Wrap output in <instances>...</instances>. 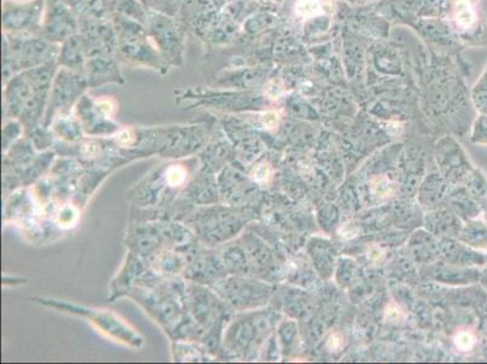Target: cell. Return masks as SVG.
<instances>
[{
    "label": "cell",
    "mask_w": 487,
    "mask_h": 364,
    "mask_svg": "<svg viewBox=\"0 0 487 364\" xmlns=\"http://www.w3.org/2000/svg\"><path fill=\"white\" fill-rule=\"evenodd\" d=\"M453 18H455L457 26H460V27L463 29H468L475 25V9L473 8V5L470 4L468 0H459V2L456 3Z\"/></svg>",
    "instance_id": "cell-10"
},
{
    "label": "cell",
    "mask_w": 487,
    "mask_h": 364,
    "mask_svg": "<svg viewBox=\"0 0 487 364\" xmlns=\"http://www.w3.org/2000/svg\"><path fill=\"white\" fill-rule=\"evenodd\" d=\"M118 58L112 54L95 55L88 58L85 75L89 81V87H97L104 83H123Z\"/></svg>",
    "instance_id": "cell-8"
},
{
    "label": "cell",
    "mask_w": 487,
    "mask_h": 364,
    "mask_svg": "<svg viewBox=\"0 0 487 364\" xmlns=\"http://www.w3.org/2000/svg\"><path fill=\"white\" fill-rule=\"evenodd\" d=\"M401 317H403V311H401L400 307H398L397 305L394 304L388 305L386 308V318L388 321L397 322V321L401 320Z\"/></svg>",
    "instance_id": "cell-15"
},
{
    "label": "cell",
    "mask_w": 487,
    "mask_h": 364,
    "mask_svg": "<svg viewBox=\"0 0 487 364\" xmlns=\"http://www.w3.org/2000/svg\"><path fill=\"white\" fill-rule=\"evenodd\" d=\"M397 183L391 182L387 176H377L371 182V192L378 198H390V197L396 195Z\"/></svg>",
    "instance_id": "cell-11"
},
{
    "label": "cell",
    "mask_w": 487,
    "mask_h": 364,
    "mask_svg": "<svg viewBox=\"0 0 487 364\" xmlns=\"http://www.w3.org/2000/svg\"><path fill=\"white\" fill-rule=\"evenodd\" d=\"M296 12L302 18H312V16L321 14V4L319 0H301L296 6Z\"/></svg>",
    "instance_id": "cell-12"
},
{
    "label": "cell",
    "mask_w": 487,
    "mask_h": 364,
    "mask_svg": "<svg viewBox=\"0 0 487 364\" xmlns=\"http://www.w3.org/2000/svg\"><path fill=\"white\" fill-rule=\"evenodd\" d=\"M253 179L258 182L266 183L272 178V167L268 163H261L253 169Z\"/></svg>",
    "instance_id": "cell-13"
},
{
    "label": "cell",
    "mask_w": 487,
    "mask_h": 364,
    "mask_svg": "<svg viewBox=\"0 0 487 364\" xmlns=\"http://www.w3.org/2000/svg\"><path fill=\"white\" fill-rule=\"evenodd\" d=\"M475 339L468 332H460L455 337L456 346L462 351H469L474 346Z\"/></svg>",
    "instance_id": "cell-14"
},
{
    "label": "cell",
    "mask_w": 487,
    "mask_h": 364,
    "mask_svg": "<svg viewBox=\"0 0 487 364\" xmlns=\"http://www.w3.org/2000/svg\"><path fill=\"white\" fill-rule=\"evenodd\" d=\"M342 344H344V339H342V337L338 333H332L330 337H329V340H328L329 349H331L334 351L340 349Z\"/></svg>",
    "instance_id": "cell-16"
},
{
    "label": "cell",
    "mask_w": 487,
    "mask_h": 364,
    "mask_svg": "<svg viewBox=\"0 0 487 364\" xmlns=\"http://www.w3.org/2000/svg\"><path fill=\"white\" fill-rule=\"evenodd\" d=\"M61 2L66 3V4L75 10L77 8H81V5L84 4L85 0H61Z\"/></svg>",
    "instance_id": "cell-18"
},
{
    "label": "cell",
    "mask_w": 487,
    "mask_h": 364,
    "mask_svg": "<svg viewBox=\"0 0 487 364\" xmlns=\"http://www.w3.org/2000/svg\"><path fill=\"white\" fill-rule=\"evenodd\" d=\"M60 45L46 41L39 35H6L4 33V81L23 71L58 62Z\"/></svg>",
    "instance_id": "cell-1"
},
{
    "label": "cell",
    "mask_w": 487,
    "mask_h": 364,
    "mask_svg": "<svg viewBox=\"0 0 487 364\" xmlns=\"http://www.w3.org/2000/svg\"><path fill=\"white\" fill-rule=\"evenodd\" d=\"M46 0H4L3 28L6 35H39Z\"/></svg>",
    "instance_id": "cell-3"
},
{
    "label": "cell",
    "mask_w": 487,
    "mask_h": 364,
    "mask_svg": "<svg viewBox=\"0 0 487 364\" xmlns=\"http://www.w3.org/2000/svg\"><path fill=\"white\" fill-rule=\"evenodd\" d=\"M62 307L68 308V310H71V313L89 314L92 322L97 324L98 328H101L104 332H107L112 337H117L121 341H127L131 345L140 346V344L143 343V339L137 337L129 327L125 326L120 318L115 317L114 314L106 313V311L87 310V308L73 307L69 306V305H62Z\"/></svg>",
    "instance_id": "cell-7"
},
{
    "label": "cell",
    "mask_w": 487,
    "mask_h": 364,
    "mask_svg": "<svg viewBox=\"0 0 487 364\" xmlns=\"http://www.w3.org/2000/svg\"><path fill=\"white\" fill-rule=\"evenodd\" d=\"M79 33V18L74 9L61 0H46L44 19L39 35L46 41L61 45Z\"/></svg>",
    "instance_id": "cell-5"
},
{
    "label": "cell",
    "mask_w": 487,
    "mask_h": 364,
    "mask_svg": "<svg viewBox=\"0 0 487 364\" xmlns=\"http://www.w3.org/2000/svg\"><path fill=\"white\" fill-rule=\"evenodd\" d=\"M89 87V81L85 74L60 67L56 72L52 81L50 97H49L48 113L46 120H50L58 111H68L73 106L78 98L83 97L85 89Z\"/></svg>",
    "instance_id": "cell-4"
},
{
    "label": "cell",
    "mask_w": 487,
    "mask_h": 364,
    "mask_svg": "<svg viewBox=\"0 0 487 364\" xmlns=\"http://www.w3.org/2000/svg\"><path fill=\"white\" fill-rule=\"evenodd\" d=\"M146 27L148 35L167 65L182 66L184 54L182 25L173 16L150 10Z\"/></svg>",
    "instance_id": "cell-2"
},
{
    "label": "cell",
    "mask_w": 487,
    "mask_h": 364,
    "mask_svg": "<svg viewBox=\"0 0 487 364\" xmlns=\"http://www.w3.org/2000/svg\"><path fill=\"white\" fill-rule=\"evenodd\" d=\"M58 64L60 67L84 74L88 64V50L81 33L72 35L62 43Z\"/></svg>",
    "instance_id": "cell-9"
},
{
    "label": "cell",
    "mask_w": 487,
    "mask_h": 364,
    "mask_svg": "<svg viewBox=\"0 0 487 364\" xmlns=\"http://www.w3.org/2000/svg\"><path fill=\"white\" fill-rule=\"evenodd\" d=\"M278 114L275 112H268L263 116V123L266 124L267 128H273L278 124Z\"/></svg>",
    "instance_id": "cell-17"
},
{
    "label": "cell",
    "mask_w": 487,
    "mask_h": 364,
    "mask_svg": "<svg viewBox=\"0 0 487 364\" xmlns=\"http://www.w3.org/2000/svg\"><path fill=\"white\" fill-rule=\"evenodd\" d=\"M144 6H146L147 9H152V6L154 3H156V0H140Z\"/></svg>",
    "instance_id": "cell-19"
},
{
    "label": "cell",
    "mask_w": 487,
    "mask_h": 364,
    "mask_svg": "<svg viewBox=\"0 0 487 364\" xmlns=\"http://www.w3.org/2000/svg\"><path fill=\"white\" fill-rule=\"evenodd\" d=\"M115 58L125 64L144 66L159 72H166L170 67L161 57L150 35L146 37L118 41Z\"/></svg>",
    "instance_id": "cell-6"
}]
</instances>
